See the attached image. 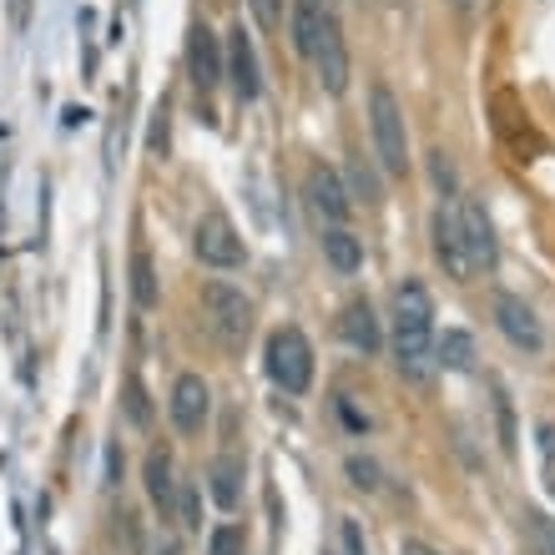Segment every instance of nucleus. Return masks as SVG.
I'll return each instance as SVG.
<instances>
[{"label": "nucleus", "mask_w": 555, "mask_h": 555, "mask_svg": "<svg viewBox=\"0 0 555 555\" xmlns=\"http://www.w3.org/2000/svg\"><path fill=\"white\" fill-rule=\"evenodd\" d=\"M369 127H374V152H379L384 172H410V132H404V112H399V96L389 87L369 91Z\"/></svg>", "instance_id": "nucleus-2"}, {"label": "nucleus", "mask_w": 555, "mask_h": 555, "mask_svg": "<svg viewBox=\"0 0 555 555\" xmlns=\"http://www.w3.org/2000/svg\"><path fill=\"white\" fill-rule=\"evenodd\" d=\"M429 177H435V188H439V197L450 203L454 197V162H450V152H429Z\"/></svg>", "instance_id": "nucleus-24"}, {"label": "nucleus", "mask_w": 555, "mask_h": 555, "mask_svg": "<svg viewBox=\"0 0 555 555\" xmlns=\"http://www.w3.org/2000/svg\"><path fill=\"white\" fill-rule=\"evenodd\" d=\"M551 495H555V465H551Z\"/></svg>", "instance_id": "nucleus-37"}, {"label": "nucleus", "mask_w": 555, "mask_h": 555, "mask_svg": "<svg viewBox=\"0 0 555 555\" xmlns=\"http://www.w3.org/2000/svg\"><path fill=\"white\" fill-rule=\"evenodd\" d=\"M460 212V237H465V258L469 268H495L500 258V243H495V228H490V212H485L480 197H465L454 207Z\"/></svg>", "instance_id": "nucleus-7"}, {"label": "nucleus", "mask_w": 555, "mask_h": 555, "mask_svg": "<svg viewBox=\"0 0 555 555\" xmlns=\"http://www.w3.org/2000/svg\"><path fill=\"white\" fill-rule=\"evenodd\" d=\"M188 72H192V87L197 91H212L222 81V41L203 21L188 30Z\"/></svg>", "instance_id": "nucleus-12"}, {"label": "nucleus", "mask_w": 555, "mask_h": 555, "mask_svg": "<svg viewBox=\"0 0 555 555\" xmlns=\"http://www.w3.org/2000/svg\"><path fill=\"white\" fill-rule=\"evenodd\" d=\"M338 334H344V344L359 353H379L384 334H379V319H374V308H369V298H353L349 308H344V319H338Z\"/></svg>", "instance_id": "nucleus-14"}, {"label": "nucleus", "mask_w": 555, "mask_h": 555, "mask_svg": "<svg viewBox=\"0 0 555 555\" xmlns=\"http://www.w3.org/2000/svg\"><path fill=\"white\" fill-rule=\"evenodd\" d=\"M243 530L237 526H218L212 535H207V555H243Z\"/></svg>", "instance_id": "nucleus-27"}, {"label": "nucleus", "mask_w": 555, "mask_h": 555, "mask_svg": "<svg viewBox=\"0 0 555 555\" xmlns=\"http://www.w3.org/2000/svg\"><path fill=\"white\" fill-rule=\"evenodd\" d=\"M127 283H132V304L137 308H157L162 288H157V268H152V253L132 248V268H127Z\"/></svg>", "instance_id": "nucleus-20"}, {"label": "nucleus", "mask_w": 555, "mask_h": 555, "mask_svg": "<svg viewBox=\"0 0 555 555\" xmlns=\"http://www.w3.org/2000/svg\"><path fill=\"white\" fill-rule=\"evenodd\" d=\"M26 21H30V0H11V26L26 30Z\"/></svg>", "instance_id": "nucleus-33"}, {"label": "nucleus", "mask_w": 555, "mask_h": 555, "mask_svg": "<svg viewBox=\"0 0 555 555\" xmlns=\"http://www.w3.org/2000/svg\"><path fill=\"white\" fill-rule=\"evenodd\" d=\"M323 258H328L334 273H359V268H364V243H359L349 228H328V233H323Z\"/></svg>", "instance_id": "nucleus-19"}, {"label": "nucleus", "mask_w": 555, "mask_h": 555, "mask_svg": "<svg viewBox=\"0 0 555 555\" xmlns=\"http://www.w3.org/2000/svg\"><path fill=\"white\" fill-rule=\"evenodd\" d=\"M344 475H349L353 490H369V495L384 490V469L374 465V460H364V454H349V460H344Z\"/></svg>", "instance_id": "nucleus-23"}, {"label": "nucleus", "mask_w": 555, "mask_h": 555, "mask_svg": "<svg viewBox=\"0 0 555 555\" xmlns=\"http://www.w3.org/2000/svg\"><path fill=\"white\" fill-rule=\"evenodd\" d=\"M349 177H353V192H359L364 203H379V197H384V192H379V177H374V167H369L364 157H353Z\"/></svg>", "instance_id": "nucleus-25"}, {"label": "nucleus", "mask_w": 555, "mask_h": 555, "mask_svg": "<svg viewBox=\"0 0 555 555\" xmlns=\"http://www.w3.org/2000/svg\"><path fill=\"white\" fill-rule=\"evenodd\" d=\"M308 203H313V212H319L323 222H334V228H344V218H349V207H353L334 167H313V172H308Z\"/></svg>", "instance_id": "nucleus-13"}, {"label": "nucleus", "mask_w": 555, "mask_h": 555, "mask_svg": "<svg viewBox=\"0 0 555 555\" xmlns=\"http://www.w3.org/2000/svg\"><path fill=\"white\" fill-rule=\"evenodd\" d=\"M495 420H500V444L515 450V410H511V395L495 384Z\"/></svg>", "instance_id": "nucleus-28"}, {"label": "nucleus", "mask_w": 555, "mask_h": 555, "mask_svg": "<svg viewBox=\"0 0 555 555\" xmlns=\"http://www.w3.org/2000/svg\"><path fill=\"white\" fill-rule=\"evenodd\" d=\"M520 535H526V545L535 555H555V520L541 511H526L520 515Z\"/></svg>", "instance_id": "nucleus-21"}, {"label": "nucleus", "mask_w": 555, "mask_h": 555, "mask_svg": "<svg viewBox=\"0 0 555 555\" xmlns=\"http://www.w3.org/2000/svg\"><path fill=\"white\" fill-rule=\"evenodd\" d=\"M450 5H454V11H460V15H469V11H475V0H450Z\"/></svg>", "instance_id": "nucleus-36"}, {"label": "nucleus", "mask_w": 555, "mask_h": 555, "mask_svg": "<svg viewBox=\"0 0 555 555\" xmlns=\"http://www.w3.org/2000/svg\"><path fill=\"white\" fill-rule=\"evenodd\" d=\"M268 379L283 395H304L313 384V344L304 338V328H278L268 338Z\"/></svg>", "instance_id": "nucleus-3"}, {"label": "nucleus", "mask_w": 555, "mask_h": 555, "mask_svg": "<svg viewBox=\"0 0 555 555\" xmlns=\"http://www.w3.org/2000/svg\"><path fill=\"white\" fill-rule=\"evenodd\" d=\"M192 248H197V258L207 268H243V258H248V248H243L237 228L228 222V212H203L197 233H192Z\"/></svg>", "instance_id": "nucleus-5"}, {"label": "nucleus", "mask_w": 555, "mask_h": 555, "mask_svg": "<svg viewBox=\"0 0 555 555\" xmlns=\"http://www.w3.org/2000/svg\"><path fill=\"white\" fill-rule=\"evenodd\" d=\"M106 475H112V485L121 480V454H117V444H112V450H106Z\"/></svg>", "instance_id": "nucleus-34"}, {"label": "nucleus", "mask_w": 555, "mask_h": 555, "mask_svg": "<svg viewBox=\"0 0 555 555\" xmlns=\"http://www.w3.org/2000/svg\"><path fill=\"white\" fill-rule=\"evenodd\" d=\"M146 495H152V505L162 511V520H177V480H172V454L167 450H152L146 454Z\"/></svg>", "instance_id": "nucleus-15"}, {"label": "nucleus", "mask_w": 555, "mask_h": 555, "mask_svg": "<svg viewBox=\"0 0 555 555\" xmlns=\"http://www.w3.org/2000/svg\"><path fill=\"white\" fill-rule=\"evenodd\" d=\"M121 410H127V424H132V429H152V404H146V389L137 374L121 384Z\"/></svg>", "instance_id": "nucleus-22"}, {"label": "nucleus", "mask_w": 555, "mask_h": 555, "mask_svg": "<svg viewBox=\"0 0 555 555\" xmlns=\"http://www.w3.org/2000/svg\"><path fill=\"white\" fill-rule=\"evenodd\" d=\"M435 364L450 369V374H469V369H475V338H469L465 328H444V334L435 338Z\"/></svg>", "instance_id": "nucleus-18"}, {"label": "nucleus", "mask_w": 555, "mask_h": 555, "mask_svg": "<svg viewBox=\"0 0 555 555\" xmlns=\"http://www.w3.org/2000/svg\"><path fill=\"white\" fill-rule=\"evenodd\" d=\"M207 490H212V500H218L222 511H233L237 500H243V460L237 454H218L207 465Z\"/></svg>", "instance_id": "nucleus-16"}, {"label": "nucleus", "mask_w": 555, "mask_h": 555, "mask_svg": "<svg viewBox=\"0 0 555 555\" xmlns=\"http://www.w3.org/2000/svg\"><path fill=\"white\" fill-rule=\"evenodd\" d=\"M177 520H182L188 530L203 526V500H197V485H182V490H177Z\"/></svg>", "instance_id": "nucleus-26"}, {"label": "nucleus", "mask_w": 555, "mask_h": 555, "mask_svg": "<svg viewBox=\"0 0 555 555\" xmlns=\"http://www.w3.org/2000/svg\"><path fill=\"white\" fill-rule=\"evenodd\" d=\"M404 555H444V551H435V545H424V541H404Z\"/></svg>", "instance_id": "nucleus-35"}, {"label": "nucleus", "mask_w": 555, "mask_h": 555, "mask_svg": "<svg viewBox=\"0 0 555 555\" xmlns=\"http://www.w3.org/2000/svg\"><path fill=\"white\" fill-rule=\"evenodd\" d=\"M313 66H319V81L328 96H344L349 91V46L338 36V21L323 15V30H319V46H313Z\"/></svg>", "instance_id": "nucleus-9"}, {"label": "nucleus", "mask_w": 555, "mask_h": 555, "mask_svg": "<svg viewBox=\"0 0 555 555\" xmlns=\"http://www.w3.org/2000/svg\"><path fill=\"white\" fill-rule=\"evenodd\" d=\"M541 454L545 465H555V424H541Z\"/></svg>", "instance_id": "nucleus-32"}, {"label": "nucleus", "mask_w": 555, "mask_h": 555, "mask_svg": "<svg viewBox=\"0 0 555 555\" xmlns=\"http://www.w3.org/2000/svg\"><path fill=\"white\" fill-rule=\"evenodd\" d=\"M344 545H349V555H369L364 551V535H359V526H353V520H344Z\"/></svg>", "instance_id": "nucleus-31"}, {"label": "nucleus", "mask_w": 555, "mask_h": 555, "mask_svg": "<svg viewBox=\"0 0 555 555\" xmlns=\"http://www.w3.org/2000/svg\"><path fill=\"white\" fill-rule=\"evenodd\" d=\"M323 0H293V51L313 61V46H319L323 30Z\"/></svg>", "instance_id": "nucleus-17"}, {"label": "nucleus", "mask_w": 555, "mask_h": 555, "mask_svg": "<svg viewBox=\"0 0 555 555\" xmlns=\"http://www.w3.org/2000/svg\"><path fill=\"white\" fill-rule=\"evenodd\" d=\"M167 410H172V424L182 435H197L207 424V410H212V395H207L203 374H182L172 384V399H167Z\"/></svg>", "instance_id": "nucleus-11"}, {"label": "nucleus", "mask_w": 555, "mask_h": 555, "mask_svg": "<svg viewBox=\"0 0 555 555\" xmlns=\"http://www.w3.org/2000/svg\"><path fill=\"white\" fill-rule=\"evenodd\" d=\"M429 237H435V258L444 263V273L454 278V283H469V258H465V237H460V212H454L450 203L435 207V218H429Z\"/></svg>", "instance_id": "nucleus-8"}, {"label": "nucleus", "mask_w": 555, "mask_h": 555, "mask_svg": "<svg viewBox=\"0 0 555 555\" xmlns=\"http://www.w3.org/2000/svg\"><path fill=\"white\" fill-rule=\"evenodd\" d=\"M253 15H258V26L263 30L283 26V5H278V0H253Z\"/></svg>", "instance_id": "nucleus-29"}, {"label": "nucleus", "mask_w": 555, "mask_h": 555, "mask_svg": "<svg viewBox=\"0 0 555 555\" xmlns=\"http://www.w3.org/2000/svg\"><path fill=\"white\" fill-rule=\"evenodd\" d=\"M203 313H207V328L218 334L222 349H243V344H248L253 304L237 288H228V283H207L203 288Z\"/></svg>", "instance_id": "nucleus-4"}, {"label": "nucleus", "mask_w": 555, "mask_h": 555, "mask_svg": "<svg viewBox=\"0 0 555 555\" xmlns=\"http://www.w3.org/2000/svg\"><path fill=\"white\" fill-rule=\"evenodd\" d=\"M495 323H500V334L511 338L515 349L541 353L545 334H541V319L530 313L526 298H515V293H495Z\"/></svg>", "instance_id": "nucleus-10"}, {"label": "nucleus", "mask_w": 555, "mask_h": 555, "mask_svg": "<svg viewBox=\"0 0 555 555\" xmlns=\"http://www.w3.org/2000/svg\"><path fill=\"white\" fill-rule=\"evenodd\" d=\"M222 76H228V87H233L237 102H253L258 96V51H253V36L243 26L228 30V46H222Z\"/></svg>", "instance_id": "nucleus-6"}, {"label": "nucleus", "mask_w": 555, "mask_h": 555, "mask_svg": "<svg viewBox=\"0 0 555 555\" xmlns=\"http://www.w3.org/2000/svg\"><path fill=\"white\" fill-rule=\"evenodd\" d=\"M152 152L167 157V106H157V117H152Z\"/></svg>", "instance_id": "nucleus-30"}, {"label": "nucleus", "mask_w": 555, "mask_h": 555, "mask_svg": "<svg viewBox=\"0 0 555 555\" xmlns=\"http://www.w3.org/2000/svg\"><path fill=\"white\" fill-rule=\"evenodd\" d=\"M395 364L414 384L435 374V304L420 278H404L395 288Z\"/></svg>", "instance_id": "nucleus-1"}]
</instances>
